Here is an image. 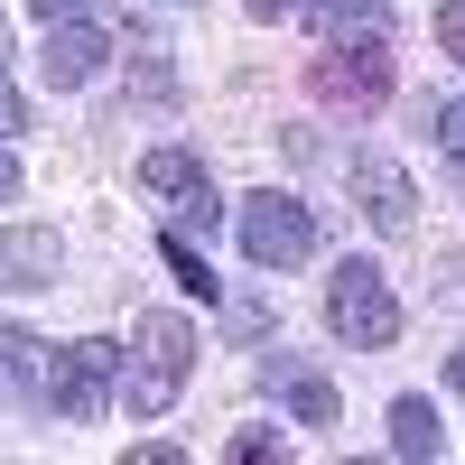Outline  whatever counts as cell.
I'll list each match as a JSON object with an SVG mask.
<instances>
[{"label": "cell", "mask_w": 465, "mask_h": 465, "mask_svg": "<svg viewBox=\"0 0 465 465\" xmlns=\"http://www.w3.org/2000/svg\"><path fill=\"white\" fill-rule=\"evenodd\" d=\"M354 196H363V214H372L381 232H410V214H419V186H410V168H391L381 149H363V159H354Z\"/></svg>", "instance_id": "obj_8"}, {"label": "cell", "mask_w": 465, "mask_h": 465, "mask_svg": "<svg viewBox=\"0 0 465 465\" xmlns=\"http://www.w3.org/2000/svg\"><path fill=\"white\" fill-rule=\"evenodd\" d=\"M447 381H456V391H465V354H447Z\"/></svg>", "instance_id": "obj_22"}, {"label": "cell", "mask_w": 465, "mask_h": 465, "mask_svg": "<svg viewBox=\"0 0 465 465\" xmlns=\"http://www.w3.org/2000/svg\"><path fill=\"white\" fill-rule=\"evenodd\" d=\"M19 122H28V112H19V94H10V74H0V140H10Z\"/></svg>", "instance_id": "obj_20"}, {"label": "cell", "mask_w": 465, "mask_h": 465, "mask_svg": "<svg viewBox=\"0 0 465 465\" xmlns=\"http://www.w3.org/2000/svg\"><path fill=\"white\" fill-rule=\"evenodd\" d=\"M0 56H10V28H0Z\"/></svg>", "instance_id": "obj_23"}, {"label": "cell", "mask_w": 465, "mask_h": 465, "mask_svg": "<svg viewBox=\"0 0 465 465\" xmlns=\"http://www.w3.org/2000/svg\"><path fill=\"white\" fill-rule=\"evenodd\" d=\"M307 74H317L326 103H354V112H372L381 94H391V56H381V47H335V37H326V56Z\"/></svg>", "instance_id": "obj_7"}, {"label": "cell", "mask_w": 465, "mask_h": 465, "mask_svg": "<svg viewBox=\"0 0 465 465\" xmlns=\"http://www.w3.org/2000/svg\"><path fill=\"white\" fill-rule=\"evenodd\" d=\"M159 252H168V270H177V289H196V298H214V270L196 261V242H186V232H159Z\"/></svg>", "instance_id": "obj_13"}, {"label": "cell", "mask_w": 465, "mask_h": 465, "mask_svg": "<svg viewBox=\"0 0 465 465\" xmlns=\"http://www.w3.org/2000/svg\"><path fill=\"white\" fill-rule=\"evenodd\" d=\"M223 456H232V465H261V456H280V438H270V429H242Z\"/></svg>", "instance_id": "obj_16"}, {"label": "cell", "mask_w": 465, "mask_h": 465, "mask_svg": "<svg viewBox=\"0 0 465 465\" xmlns=\"http://www.w3.org/2000/svg\"><path fill=\"white\" fill-rule=\"evenodd\" d=\"M252 19H307V0H242Z\"/></svg>", "instance_id": "obj_19"}, {"label": "cell", "mask_w": 465, "mask_h": 465, "mask_svg": "<svg viewBox=\"0 0 465 465\" xmlns=\"http://www.w3.org/2000/svg\"><path fill=\"white\" fill-rule=\"evenodd\" d=\"M28 10H37V19H47V28H56V19H84V10H94V0H28Z\"/></svg>", "instance_id": "obj_18"}, {"label": "cell", "mask_w": 465, "mask_h": 465, "mask_svg": "<svg viewBox=\"0 0 465 465\" xmlns=\"http://www.w3.org/2000/svg\"><path fill=\"white\" fill-rule=\"evenodd\" d=\"M19 196V159H10V149H0V205H10Z\"/></svg>", "instance_id": "obj_21"}, {"label": "cell", "mask_w": 465, "mask_h": 465, "mask_svg": "<svg viewBox=\"0 0 465 465\" xmlns=\"http://www.w3.org/2000/svg\"><path fill=\"white\" fill-rule=\"evenodd\" d=\"M56 270H65V242L47 223H10L0 232V289H56Z\"/></svg>", "instance_id": "obj_9"}, {"label": "cell", "mask_w": 465, "mask_h": 465, "mask_svg": "<svg viewBox=\"0 0 465 465\" xmlns=\"http://www.w3.org/2000/svg\"><path fill=\"white\" fill-rule=\"evenodd\" d=\"M429 131H438L447 159H465V103H438V112H429Z\"/></svg>", "instance_id": "obj_15"}, {"label": "cell", "mask_w": 465, "mask_h": 465, "mask_svg": "<svg viewBox=\"0 0 465 465\" xmlns=\"http://www.w3.org/2000/svg\"><path fill=\"white\" fill-rule=\"evenodd\" d=\"M232 223H242V261H252V270H298L307 252H317V214H307L289 186L242 196V205H232Z\"/></svg>", "instance_id": "obj_3"}, {"label": "cell", "mask_w": 465, "mask_h": 465, "mask_svg": "<svg viewBox=\"0 0 465 465\" xmlns=\"http://www.w3.org/2000/svg\"><path fill=\"white\" fill-rule=\"evenodd\" d=\"M140 186H149V196H168L177 223H205V232H214V214H223V196H214V177H205L196 149H149V159H140Z\"/></svg>", "instance_id": "obj_5"}, {"label": "cell", "mask_w": 465, "mask_h": 465, "mask_svg": "<svg viewBox=\"0 0 465 465\" xmlns=\"http://www.w3.org/2000/svg\"><path fill=\"white\" fill-rule=\"evenodd\" d=\"M28 363H37V335L0 326V391H19V381H28Z\"/></svg>", "instance_id": "obj_14"}, {"label": "cell", "mask_w": 465, "mask_h": 465, "mask_svg": "<svg viewBox=\"0 0 465 465\" xmlns=\"http://www.w3.org/2000/svg\"><path fill=\"white\" fill-rule=\"evenodd\" d=\"M326 326L354 344V354H391V344H401V298H391V280H381L372 261H344L335 280H326Z\"/></svg>", "instance_id": "obj_2"}, {"label": "cell", "mask_w": 465, "mask_h": 465, "mask_svg": "<svg viewBox=\"0 0 465 465\" xmlns=\"http://www.w3.org/2000/svg\"><path fill=\"white\" fill-rule=\"evenodd\" d=\"M270 381H289V419H298V429H335V419H344V401H335L326 372H298V363L280 354V363H270Z\"/></svg>", "instance_id": "obj_11"}, {"label": "cell", "mask_w": 465, "mask_h": 465, "mask_svg": "<svg viewBox=\"0 0 465 465\" xmlns=\"http://www.w3.org/2000/svg\"><path fill=\"white\" fill-rule=\"evenodd\" d=\"M307 19H317L335 47H381V37H391V0H307Z\"/></svg>", "instance_id": "obj_10"}, {"label": "cell", "mask_w": 465, "mask_h": 465, "mask_svg": "<svg viewBox=\"0 0 465 465\" xmlns=\"http://www.w3.org/2000/svg\"><path fill=\"white\" fill-rule=\"evenodd\" d=\"M112 391H122V344H112V335H74L56 354V372H47V410L84 429V419L112 410Z\"/></svg>", "instance_id": "obj_4"}, {"label": "cell", "mask_w": 465, "mask_h": 465, "mask_svg": "<svg viewBox=\"0 0 465 465\" xmlns=\"http://www.w3.org/2000/svg\"><path fill=\"white\" fill-rule=\"evenodd\" d=\"M438 47L465 65V0H447V10H438Z\"/></svg>", "instance_id": "obj_17"}, {"label": "cell", "mask_w": 465, "mask_h": 465, "mask_svg": "<svg viewBox=\"0 0 465 465\" xmlns=\"http://www.w3.org/2000/svg\"><path fill=\"white\" fill-rule=\"evenodd\" d=\"M103 56H112V37L94 19H56L47 47H37V74H47V94H84L94 74H103Z\"/></svg>", "instance_id": "obj_6"}, {"label": "cell", "mask_w": 465, "mask_h": 465, "mask_svg": "<svg viewBox=\"0 0 465 465\" xmlns=\"http://www.w3.org/2000/svg\"><path fill=\"white\" fill-rule=\"evenodd\" d=\"M186 372H196V326H186L177 307H159V317H140V354H131V381H122L131 419H159V410H177Z\"/></svg>", "instance_id": "obj_1"}, {"label": "cell", "mask_w": 465, "mask_h": 465, "mask_svg": "<svg viewBox=\"0 0 465 465\" xmlns=\"http://www.w3.org/2000/svg\"><path fill=\"white\" fill-rule=\"evenodd\" d=\"M391 456H410V465H419V456H447V429H438V410L419 401V391L391 401Z\"/></svg>", "instance_id": "obj_12"}]
</instances>
